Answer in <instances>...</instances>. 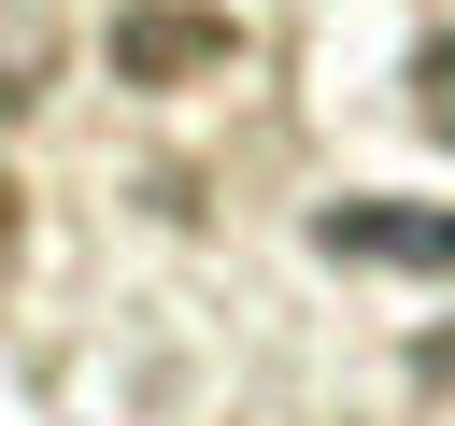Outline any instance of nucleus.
Wrapping results in <instances>:
<instances>
[{
  "label": "nucleus",
  "mask_w": 455,
  "mask_h": 426,
  "mask_svg": "<svg viewBox=\"0 0 455 426\" xmlns=\"http://www.w3.org/2000/svg\"><path fill=\"white\" fill-rule=\"evenodd\" d=\"M14 256H28V185L0 170V284H14Z\"/></svg>",
  "instance_id": "obj_4"
},
{
  "label": "nucleus",
  "mask_w": 455,
  "mask_h": 426,
  "mask_svg": "<svg viewBox=\"0 0 455 426\" xmlns=\"http://www.w3.org/2000/svg\"><path fill=\"white\" fill-rule=\"evenodd\" d=\"M327 256H398V270H455V213H412V199H327L313 213Z\"/></svg>",
  "instance_id": "obj_2"
},
{
  "label": "nucleus",
  "mask_w": 455,
  "mask_h": 426,
  "mask_svg": "<svg viewBox=\"0 0 455 426\" xmlns=\"http://www.w3.org/2000/svg\"><path fill=\"white\" fill-rule=\"evenodd\" d=\"M412 369H427V383H455V327H427V341H412Z\"/></svg>",
  "instance_id": "obj_5"
},
{
  "label": "nucleus",
  "mask_w": 455,
  "mask_h": 426,
  "mask_svg": "<svg viewBox=\"0 0 455 426\" xmlns=\"http://www.w3.org/2000/svg\"><path fill=\"white\" fill-rule=\"evenodd\" d=\"M412 128H427V142H455V28L412 57Z\"/></svg>",
  "instance_id": "obj_3"
},
{
  "label": "nucleus",
  "mask_w": 455,
  "mask_h": 426,
  "mask_svg": "<svg viewBox=\"0 0 455 426\" xmlns=\"http://www.w3.org/2000/svg\"><path fill=\"white\" fill-rule=\"evenodd\" d=\"M242 28L199 14V0H128L114 14V85H185V71H228Z\"/></svg>",
  "instance_id": "obj_1"
}]
</instances>
